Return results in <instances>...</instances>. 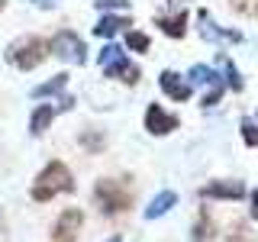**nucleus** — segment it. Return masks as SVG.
Instances as JSON below:
<instances>
[{"mask_svg":"<svg viewBox=\"0 0 258 242\" xmlns=\"http://www.w3.org/2000/svg\"><path fill=\"white\" fill-rule=\"evenodd\" d=\"M126 26H129V20H126V16H116V13H103V16H100V23L94 26V32H97L100 39H113V36L119 32V29H126Z\"/></svg>","mask_w":258,"mask_h":242,"instance_id":"nucleus-13","label":"nucleus"},{"mask_svg":"<svg viewBox=\"0 0 258 242\" xmlns=\"http://www.w3.org/2000/svg\"><path fill=\"white\" fill-rule=\"evenodd\" d=\"M136 200V188L129 177H100L94 184V207L103 216H119L133 207Z\"/></svg>","mask_w":258,"mask_h":242,"instance_id":"nucleus-1","label":"nucleus"},{"mask_svg":"<svg viewBox=\"0 0 258 242\" xmlns=\"http://www.w3.org/2000/svg\"><path fill=\"white\" fill-rule=\"evenodd\" d=\"M187 78H190V84H207V87H213L216 81H220V75H216L213 68H207V65H194L187 71Z\"/></svg>","mask_w":258,"mask_h":242,"instance_id":"nucleus-17","label":"nucleus"},{"mask_svg":"<svg viewBox=\"0 0 258 242\" xmlns=\"http://www.w3.org/2000/svg\"><path fill=\"white\" fill-rule=\"evenodd\" d=\"M75 191V177H71L68 165L64 161H48L42 171L36 174V181H32V200L36 204H45V200L58 197V194H71Z\"/></svg>","mask_w":258,"mask_h":242,"instance_id":"nucleus-2","label":"nucleus"},{"mask_svg":"<svg viewBox=\"0 0 258 242\" xmlns=\"http://www.w3.org/2000/svg\"><path fill=\"white\" fill-rule=\"evenodd\" d=\"M64 87H68V75H55V78H48L45 84H39V87H32V97L36 100H42V97H52V94H61Z\"/></svg>","mask_w":258,"mask_h":242,"instance_id":"nucleus-15","label":"nucleus"},{"mask_svg":"<svg viewBox=\"0 0 258 242\" xmlns=\"http://www.w3.org/2000/svg\"><path fill=\"white\" fill-rule=\"evenodd\" d=\"M107 242H123V236H110V239H107Z\"/></svg>","mask_w":258,"mask_h":242,"instance_id":"nucleus-27","label":"nucleus"},{"mask_svg":"<svg viewBox=\"0 0 258 242\" xmlns=\"http://www.w3.org/2000/svg\"><path fill=\"white\" fill-rule=\"evenodd\" d=\"M0 226H4V213H0Z\"/></svg>","mask_w":258,"mask_h":242,"instance_id":"nucleus-29","label":"nucleus"},{"mask_svg":"<svg viewBox=\"0 0 258 242\" xmlns=\"http://www.w3.org/2000/svg\"><path fill=\"white\" fill-rule=\"evenodd\" d=\"M177 126H181V119H177L174 113L161 110V103H152V107L145 110V129H149L152 136H168V133H174Z\"/></svg>","mask_w":258,"mask_h":242,"instance_id":"nucleus-8","label":"nucleus"},{"mask_svg":"<svg viewBox=\"0 0 258 242\" xmlns=\"http://www.w3.org/2000/svg\"><path fill=\"white\" fill-rule=\"evenodd\" d=\"M81 226H84V213H81L78 207L61 210L55 226H52V242H78Z\"/></svg>","mask_w":258,"mask_h":242,"instance_id":"nucleus-6","label":"nucleus"},{"mask_svg":"<svg viewBox=\"0 0 258 242\" xmlns=\"http://www.w3.org/2000/svg\"><path fill=\"white\" fill-rule=\"evenodd\" d=\"M174 204H177V194H174V191H161V194H155V197H152V204L145 207V220H158V216H165Z\"/></svg>","mask_w":258,"mask_h":242,"instance_id":"nucleus-12","label":"nucleus"},{"mask_svg":"<svg viewBox=\"0 0 258 242\" xmlns=\"http://www.w3.org/2000/svg\"><path fill=\"white\" fill-rule=\"evenodd\" d=\"M52 55H58L61 62H68V65H84L87 62V45H84V39L78 36V32H71V29H58L52 36Z\"/></svg>","mask_w":258,"mask_h":242,"instance_id":"nucleus-5","label":"nucleus"},{"mask_svg":"<svg viewBox=\"0 0 258 242\" xmlns=\"http://www.w3.org/2000/svg\"><path fill=\"white\" fill-rule=\"evenodd\" d=\"M223 87H226V81H216V84H213V87H210V91L204 94V100H200V107H204V110L216 107V103H220V97H223Z\"/></svg>","mask_w":258,"mask_h":242,"instance_id":"nucleus-23","label":"nucleus"},{"mask_svg":"<svg viewBox=\"0 0 258 242\" xmlns=\"http://www.w3.org/2000/svg\"><path fill=\"white\" fill-rule=\"evenodd\" d=\"M226 242H255V232L248 223H236L229 232H226Z\"/></svg>","mask_w":258,"mask_h":242,"instance_id":"nucleus-20","label":"nucleus"},{"mask_svg":"<svg viewBox=\"0 0 258 242\" xmlns=\"http://www.w3.org/2000/svg\"><path fill=\"white\" fill-rule=\"evenodd\" d=\"M78 142L84 145L87 152H94V155H100V152H103V145H107V139H103V133H100V129H84V133L78 136Z\"/></svg>","mask_w":258,"mask_h":242,"instance_id":"nucleus-16","label":"nucleus"},{"mask_svg":"<svg viewBox=\"0 0 258 242\" xmlns=\"http://www.w3.org/2000/svg\"><path fill=\"white\" fill-rule=\"evenodd\" d=\"M229 7L248 20H258V0H229Z\"/></svg>","mask_w":258,"mask_h":242,"instance_id":"nucleus-21","label":"nucleus"},{"mask_svg":"<svg viewBox=\"0 0 258 242\" xmlns=\"http://www.w3.org/2000/svg\"><path fill=\"white\" fill-rule=\"evenodd\" d=\"M48 55H52V45H48L42 36H20L7 45L4 58L20 71H32V68H39Z\"/></svg>","mask_w":258,"mask_h":242,"instance_id":"nucleus-3","label":"nucleus"},{"mask_svg":"<svg viewBox=\"0 0 258 242\" xmlns=\"http://www.w3.org/2000/svg\"><path fill=\"white\" fill-rule=\"evenodd\" d=\"M32 4H36L39 10H52V7H58V0H32Z\"/></svg>","mask_w":258,"mask_h":242,"instance_id":"nucleus-25","label":"nucleus"},{"mask_svg":"<svg viewBox=\"0 0 258 242\" xmlns=\"http://www.w3.org/2000/svg\"><path fill=\"white\" fill-rule=\"evenodd\" d=\"M158 87H161V94H168L171 100H177V103H184V100H190V91H194V84L187 78H181L177 71H161L158 75Z\"/></svg>","mask_w":258,"mask_h":242,"instance_id":"nucleus-9","label":"nucleus"},{"mask_svg":"<svg viewBox=\"0 0 258 242\" xmlns=\"http://www.w3.org/2000/svg\"><path fill=\"white\" fill-rule=\"evenodd\" d=\"M100 65H103V75L107 78H116V81H123V84H129V87L139 84V78H142V71L126 58L123 45H116V42H110L100 52Z\"/></svg>","mask_w":258,"mask_h":242,"instance_id":"nucleus-4","label":"nucleus"},{"mask_svg":"<svg viewBox=\"0 0 258 242\" xmlns=\"http://www.w3.org/2000/svg\"><path fill=\"white\" fill-rule=\"evenodd\" d=\"M242 139H245V145L248 149H258V123L255 119H242Z\"/></svg>","mask_w":258,"mask_h":242,"instance_id":"nucleus-22","label":"nucleus"},{"mask_svg":"<svg viewBox=\"0 0 258 242\" xmlns=\"http://www.w3.org/2000/svg\"><path fill=\"white\" fill-rule=\"evenodd\" d=\"M4 7H7V0H0V10H4Z\"/></svg>","mask_w":258,"mask_h":242,"instance_id":"nucleus-28","label":"nucleus"},{"mask_svg":"<svg viewBox=\"0 0 258 242\" xmlns=\"http://www.w3.org/2000/svg\"><path fill=\"white\" fill-rule=\"evenodd\" d=\"M55 113H58V107H52V103H39V107L32 110V116H29V133L32 136H42L45 129L52 126Z\"/></svg>","mask_w":258,"mask_h":242,"instance_id":"nucleus-11","label":"nucleus"},{"mask_svg":"<svg viewBox=\"0 0 258 242\" xmlns=\"http://www.w3.org/2000/svg\"><path fill=\"white\" fill-rule=\"evenodd\" d=\"M223 75H226V87H232V91H242V87H245V81H242V75H239V68L236 65H232L229 58H223Z\"/></svg>","mask_w":258,"mask_h":242,"instance_id":"nucleus-19","label":"nucleus"},{"mask_svg":"<svg viewBox=\"0 0 258 242\" xmlns=\"http://www.w3.org/2000/svg\"><path fill=\"white\" fill-rule=\"evenodd\" d=\"M149 36H145V32H139V29H129L126 32V48H129V52H139V55H145V52H149Z\"/></svg>","mask_w":258,"mask_h":242,"instance_id":"nucleus-18","label":"nucleus"},{"mask_svg":"<svg viewBox=\"0 0 258 242\" xmlns=\"http://www.w3.org/2000/svg\"><path fill=\"white\" fill-rule=\"evenodd\" d=\"M100 10H126L129 7V0H94Z\"/></svg>","mask_w":258,"mask_h":242,"instance_id":"nucleus-24","label":"nucleus"},{"mask_svg":"<svg viewBox=\"0 0 258 242\" xmlns=\"http://www.w3.org/2000/svg\"><path fill=\"white\" fill-rule=\"evenodd\" d=\"M245 184L242 181H232V177H223V181H210V184H204L200 188V197L204 200H242L245 197Z\"/></svg>","mask_w":258,"mask_h":242,"instance_id":"nucleus-7","label":"nucleus"},{"mask_svg":"<svg viewBox=\"0 0 258 242\" xmlns=\"http://www.w3.org/2000/svg\"><path fill=\"white\" fill-rule=\"evenodd\" d=\"M187 20H190V13H187V10H181V13H174V16H158L155 26L165 32L168 39H181L184 32H187Z\"/></svg>","mask_w":258,"mask_h":242,"instance_id":"nucleus-10","label":"nucleus"},{"mask_svg":"<svg viewBox=\"0 0 258 242\" xmlns=\"http://www.w3.org/2000/svg\"><path fill=\"white\" fill-rule=\"evenodd\" d=\"M213 236V216H210L207 207L197 210V220H194V229H190V242H207Z\"/></svg>","mask_w":258,"mask_h":242,"instance_id":"nucleus-14","label":"nucleus"},{"mask_svg":"<svg viewBox=\"0 0 258 242\" xmlns=\"http://www.w3.org/2000/svg\"><path fill=\"white\" fill-rule=\"evenodd\" d=\"M248 213H252V220H258V188L252 191V210Z\"/></svg>","mask_w":258,"mask_h":242,"instance_id":"nucleus-26","label":"nucleus"}]
</instances>
